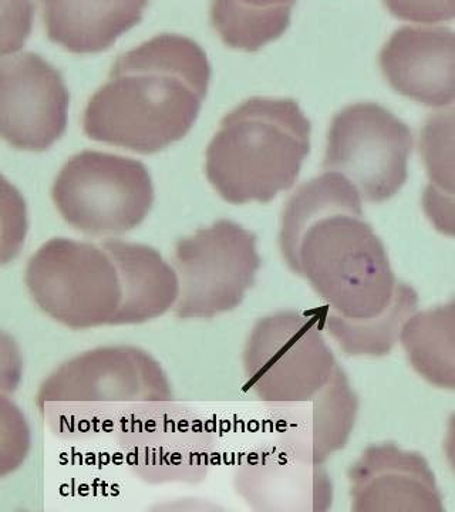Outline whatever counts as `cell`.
I'll use <instances>...</instances> for the list:
<instances>
[{
    "mask_svg": "<svg viewBox=\"0 0 455 512\" xmlns=\"http://www.w3.org/2000/svg\"><path fill=\"white\" fill-rule=\"evenodd\" d=\"M279 248L328 305L325 328L347 356L392 352L419 295L394 276L355 185L329 171L302 184L283 208Z\"/></svg>",
    "mask_w": 455,
    "mask_h": 512,
    "instance_id": "cell-1",
    "label": "cell"
},
{
    "mask_svg": "<svg viewBox=\"0 0 455 512\" xmlns=\"http://www.w3.org/2000/svg\"><path fill=\"white\" fill-rule=\"evenodd\" d=\"M210 82V62L197 43L155 37L114 63L84 110V134L144 156L160 153L190 133Z\"/></svg>",
    "mask_w": 455,
    "mask_h": 512,
    "instance_id": "cell-2",
    "label": "cell"
},
{
    "mask_svg": "<svg viewBox=\"0 0 455 512\" xmlns=\"http://www.w3.org/2000/svg\"><path fill=\"white\" fill-rule=\"evenodd\" d=\"M310 133L298 101L252 97L219 124L207 148L208 181L229 204H268L298 180Z\"/></svg>",
    "mask_w": 455,
    "mask_h": 512,
    "instance_id": "cell-3",
    "label": "cell"
},
{
    "mask_svg": "<svg viewBox=\"0 0 455 512\" xmlns=\"http://www.w3.org/2000/svg\"><path fill=\"white\" fill-rule=\"evenodd\" d=\"M160 362L136 346H104L57 367L37 394L40 407L63 406L84 430L134 426L173 402Z\"/></svg>",
    "mask_w": 455,
    "mask_h": 512,
    "instance_id": "cell-4",
    "label": "cell"
},
{
    "mask_svg": "<svg viewBox=\"0 0 455 512\" xmlns=\"http://www.w3.org/2000/svg\"><path fill=\"white\" fill-rule=\"evenodd\" d=\"M25 284L40 311L73 330L114 326L123 299L119 269L103 242L49 239L29 259Z\"/></svg>",
    "mask_w": 455,
    "mask_h": 512,
    "instance_id": "cell-5",
    "label": "cell"
},
{
    "mask_svg": "<svg viewBox=\"0 0 455 512\" xmlns=\"http://www.w3.org/2000/svg\"><path fill=\"white\" fill-rule=\"evenodd\" d=\"M57 212L89 237H117L143 224L154 205L146 165L117 154L86 150L70 157L52 188Z\"/></svg>",
    "mask_w": 455,
    "mask_h": 512,
    "instance_id": "cell-6",
    "label": "cell"
},
{
    "mask_svg": "<svg viewBox=\"0 0 455 512\" xmlns=\"http://www.w3.org/2000/svg\"><path fill=\"white\" fill-rule=\"evenodd\" d=\"M242 365L246 389L272 404L309 402L340 367L315 320L295 311L275 312L255 323Z\"/></svg>",
    "mask_w": 455,
    "mask_h": 512,
    "instance_id": "cell-7",
    "label": "cell"
},
{
    "mask_svg": "<svg viewBox=\"0 0 455 512\" xmlns=\"http://www.w3.org/2000/svg\"><path fill=\"white\" fill-rule=\"evenodd\" d=\"M261 265L255 234L237 222L219 220L181 238L173 254L180 282L174 315L212 319L235 311L254 286Z\"/></svg>",
    "mask_w": 455,
    "mask_h": 512,
    "instance_id": "cell-8",
    "label": "cell"
},
{
    "mask_svg": "<svg viewBox=\"0 0 455 512\" xmlns=\"http://www.w3.org/2000/svg\"><path fill=\"white\" fill-rule=\"evenodd\" d=\"M413 133L376 103H355L333 117L323 170L346 177L362 200L382 204L406 184Z\"/></svg>",
    "mask_w": 455,
    "mask_h": 512,
    "instance_id": "cell-9",
    "label": "cell"
},
{
    "mask_svg": "<svg viewBox=\"0 0 455 512\" xmlns=\"http://www.w3.org/2000/svg\"><path fill=\"white\" fill-rule=\"evenodd\" d=\"M70 93L62 73L36 53L0 56V140L42 153L66 133Z\"/></svg>",
    "mask_w": 455,
    "mask_h": 512,
    "instance_id": "cell-10",
    "label": "cell"
},
{
    "mask_svg": "<svg viewBox=\"0 0 455 512\" xmlns=\"http://www.w3.org/2000/svg\"><path fill=\"white\" fill-rule=\"evenodd\" d=\"M355 512H443V497L426 458L396 444L370 446L350 467Z\"/></svg>",
    "mask_w": 455,
    "mask_h": 512,
    "instance_id": "cell-11",
    "label": "cell"
},
{
    "mask_svg": "<svg viewBox=\"0 0 455 512\" xmlns=\"http://www.w3.org/2000/svg\"><path fill=\"white\" fill-rule=\"evenodd\" d=\"M380 70L394 92L427 107L455 101V35L401 30L380 53Z\"/></svg>",
    "mask_w": 455,
    "mask_h": 512,
    "instance_id": "cell-12",
    "label": "cell"
},
{
    "mask_svg": "<svg viewBox=\"0 0 455 512\" xmlns=\"http://www.w3.org/2000/svg\"><path fill=\"white\" fill-rule=\"evenodd\" d=\"M239 491L261 510H276V504H292L296 511H325L332 504V483L322 464L296 456L291 448L262 453L244 468Z\"/></svg>",
    "mask_w": 455,
    "mask_h": 512,
    "instance_id": "cell-13",
    "label": "cell"
},
{
    "mask_svg": "<svg viewBox=\"0 0 455 512\" xmlns=\"http://www.w3.org/2000/svg\"><path fill=\"white\" fill-rule=\"evenodd\" d=\"M50 42L74 55L110 49L140 20L144 0H40Z\"/></svg>",
    "mask_w": 455,
    "mask_h": 512,
    "instance_id": "cell-14",
    "label": "cell"
},
{
    "mask_svg": "<svg viewBox=\"0 0 455 512\" xmlns=\"http://www.w3.org/2000/svg\"><path fill=\"white\" fill-rule=\"evenodd\" d=\"M119 269L123 299L114 326L141 325L174 309L180 296V282L174 266L153 247L107 239Z\"/></svg>",
    "mask_w": 455,
    "mask_h": 512,
    "instance_id": "cell-15",
    "label": "cell"
},
{
    "mask_svg": "<svg viewBox=\"0 0 455 512\" xmlns=\"http://www.w3.org/2000/svg\"><path fill=\"white\" fill-rule=\"evenodd\" d=\"M308 404L289 420L285 446L309 463L323 464L345 448L355 427L359 400L339 367L332 382Z\"/></svg>",
    "mask_w": 455,
    "mask_h": 512,
    "instance_id": "cell-16",
    "label": "cell"
},
{
    "mask_svg": "<svg viewBox=\"0 0 455 512\" xmlns=\"http://www.w3.org/2000/svg\"><path fill=\"white\" fill-rule=\"evenodd\" d=\"M411 367L428 383L455 390V298L410 316L400 330Z\"/></svg>",
    "mask_w": 455,
    "mask_h": 512,
    "instance_id": "cell-17",
    "label": "cell"
},
{
    "mask_svg": "<svg viewBox=\"0 0 455 512\" xmlns=\"http://www.w3.org/2000/svg\"><path fill=\"white\" fill-rule=\"evenodd\" d=\"M419 151L430 184L455 197V104L434 111L420 130Z\"/></svg>",
    "mask_w": 455,
    "mask_h": 512,
    "instance_id": "cell-18",
    "label": "cell"
},
{
    "mask_svg": "<svg viewBox=\"0 0 455 512\" xmlns=\"http://www.w3.org/2000/svg\"><path fill=\"white\" fill-rule=\"evenodd\" d=\"M29 231L28 205L5 175L0 174V265L22 251Z\"/></svg>",
    "mask_w": 455,
    "mask_h": 512,
    "instance_id": "cell-19",
    "label": "cell"
},
{
    "mask_svg": "<svg viewBox=\"0 0 455 512\" xmlns=\"http://www.w3.org/2000/svg\"><path fill=\"white\" fill-rule=\"evenodd\" d=\"M29 450L28 420L15 403L0 393V478L18 470Z\"/></svg>",
    "mask_w": 455,
    "mask_h": 512,
    "instance_id": "cell-20",
    "label": "cell"
},
{
    "mask_svg": "<svg viewBox=\"0 0 455 512\" xmlns=\"http://www.w3.org/2000/svg\"><path fill=\"white\" fill-rule=\"evenodd\" d=\"M33 0H0V56L15 55L33 29Z\"/></svg>",
    "mask_w": 455,
    "mask_h": 512,
    "instance_id": "cell-21",
    "label": "cell"
},
{
    "mask_svg": "<svg viewBox=\"0 0 455 512\" xmlns=\"http://www.w3.org/2000/svg\"><path fill=\"white\" fill-rule=\"evenodd\" d=\"M423 210L440 234L455 238V197L428 184L423 192Z\"/></svg>",
    "mask_w": 455,
    "mask_h": 512,
    "instance_id": "cell-22",
    "label": "cell"
},
{
    "mask_svg": "<svg viewBox=\"0 0 455 512\" xmlns=\"http://www.w3.org/2000/svg\"><path fill=\"white\" fill-rule=\"evenodd\" d=\"M22 365V356L15 340L0 332V393L9 394L18 389Z\"/></svg>",
    "mask_w": 455,
    "mask_h": 512,
    "instance_id": "cell-23",
    "label": "cell"
},
{
    "mask_svg": "<svg viewBox=\"0 0 455 512\" xmlns=\"http://www.w3.org/2000/svg\"><path fill=\"white\" fill-rule=\"evenodd\" d=\"M444 451H446V457L448 463L455 473V414L450 417L448 421V430L446 440H444Z\"/></svg>",
    "mask_w": 455,
    "mask_h": 512,
    "instance_id": "cell-24",
    "label": "cell"
}]
</instances>
